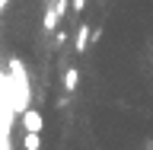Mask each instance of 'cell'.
<instances>
[{"instance_id":"5","label":"cell","mask_w":153,"mask_h":150,"mask_svg":"<svg viewBox=\"0 0 153 150\" xmlns=\"http://www.w3.org/2000/svg\"><path fill=\"white\" fill-rule=\"evenodd\" d=\"M22 147L26 150H42V134H26L22 137Z\"/></svg>"},{"instance_id":"4","label":"cell","mask_w":153,"mask_h":150,"mask_svg":"<svg viewBox=\"0 0 153 150\" xmlns=\"http://www.w3.org/2000/svg\"><path fill=\"white\" fill-rule=\"evenodd\" d=\"M51 13H54V19L61 22V19L70 13V0H54V3H51Z\"/></svg>"},{"instance_id":"3","label":"cell","mask_w":153,"mask_h":150,"mask_svg":"<svg viewBox=\"0 0 153 150\" xmlns=\"http://www.w3.org/2000/svg\"><path fill=\"white\" fill-rule=\"evenodd\" d=\"M76 83H80V70L76 67H67L64 70V90L67 93H76Z\"/></svg>"},{"instance_id":"2","label":"cell","mask_w":153,"mask_h":150,"mask_svg":"<svg viewBox=\"0 0 153 150\" xmlns=\"http://www.w3.org/2000/svg\"><path fill=\"white\" fill-rule=\"evenodd\" d=\"M86 45H89V22H80V29H76V42H74V51H76V54H83Z\"/></svg>"},{"instance_id":"7","label":"cell","mask_w":153,"mask_h":150,"mask_svg":"<svg viewBox=\"0 0 153 150\" xmlns=\"http://www.w3.org/2000/svg\"><path fill=\"white\" fill-rule=\"evenodd\" d=\"M83 7H86V0H70V10L74 13H83Z\"/></svg>"},{"instance_id":"6","label":"cell","mask_w":153,"mask_h":150,"mask_svg":"<svg viewBox=\"0 0 153 150\" xmlns=\"http://www.w3.org/2000/svg\"><path fill=\"white\" fill-rule=\"evenodd\" d=\"M42 26H45V32H54V29H57V19H54V13H51V7L45 10V19H42Z\"/></svg>"},{"instance_id":"1","label":"cell","mask_w":153,"mask_h":150,"mask_svg":"<svg viewBox=\"0 0 153 150\" xmlns=\"http://www.w3.org/2000/svg\"><path fill=\"white\" fill-rule=\"evenodd\" d=\"M42 128H45V115L38 109H26L22 112V131L26 134H42Z\"/></svg>"}]
</instances>
